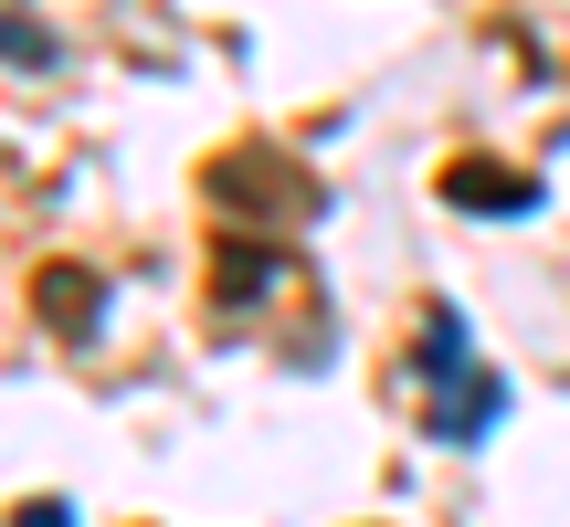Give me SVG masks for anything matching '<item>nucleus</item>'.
I'll return each mask as SVG.
<instances>
[{
	"mask_svg": "<svg viewBox=\"0 0 570 527\" xmlns=\"http://www.w3.org/2000/svg\"><path fill=\"white\" fill-rule=\"evenodd\" d=\"M202 201L233 211V222H317V169L306 159H275V148H223L202 169Z\"/></svg>",
	"mask_w": 570,
	"mask_h": 527,
	"instance_id": "f257e3e1",
	"label": "nucleus"
},
{
	"mask_svg": "<svg viewBox=\"0 0 570 527\" xmlns=\"http://www.w3.org/2000/svg\"><path fill=\"white\" fill-rule=\"evenodd\" d=\"M32 317L53 327V338H96V317H106V285L85 275V264H32Z\"/></svg>",
	"mask_w": 570,
	"mask_h": 527,
	"instance_id": "f03ea898",
	"label": "nucleus"
},
{
	"mask_svg": "<svg viewBox=\"0 0 570 527\" xmlns=\"http://www.w3.org/2000/svg\"><path fill=\"white\" fill-rule=\"evenodd\" d=\"M444 201L518 222V211H539V180H529V169H508V159H444Z\"/></svg>",
	"mask_w": 570,
	"mask_h": 527,
	"instance_id": "7ed1b4c3",
	"label": "nucleus"
},
{
	"mask_svg": "<svg viewBox=\"0 0 570 527\" xmlns=\"http://www.w3.org/2000/svg\"><path fill=\"white\" fill-rule=\"evenodd\" d=\"M497 411H508V380L497 369H454L433 390V444H475V432H497Z\"/></svg>",
	"mask_w": 570,
	"mask_h": 527,
	"instance_id": "20e7f679",
	"label": "nucleus"
},
{
	"mask_svg": "<svg viewBox=\"0 0 570 527\" xmlns=\"http://www.w3.org/2000/svg\"><path fill=\"white\" fill-rule=\"evenodd\" d=\"M275 243H265V232H223V243H212V306H244V296H265V285H275Z\"/></svg>",
	"mask_w": 570,
	"mask_h": 527,
	"instance_id": "39448f33",
	"label": "nucleus"
},
{
	"mask_svg": "<svg viewBox=\"0 0 570 527\" xmlns=\"http://www.w3.org/2000/svg\"><path fill=\"white\" fill-rule=\"evenodd\" d=\"M423 369H433V380L465 369V317H454V306H423Z\"/></svg>",
	"mask_w": 570,
	"mask_h": 527,
	"instance_id": "423d86ee",
	"label": "nucleus"
},
{
	"mask_svg": "<svg viewBox=\"0 0 570 527\" xmlns=\"http://www.w3.org/2000/svg\"><path fill=\"white\" fill-rule=\"evenodd\" d=\"M0 53H11V63H53V32H42V21H0Z\"/></svg>",
	"mask_w": 570,
	"mask_h": 527,
	"instance_id": "0eeeda50",
	"label": "nucleus"
},
{
	"mask_svg": "<svg viewBox=\"0 0 570 527\" xmlns=\"http://www.w3.org/2000/svg\"><path fill=\"white\" fill-rule=\"evenodd\" d=\"M11 527H75V507H63V496H32V507H21Z\"/></svg>",
	"mask_w": 570,
	"mask_h": 527,
	"instance_id": "6e6552de",
	"label": "nucleus"
}]
</instances>
